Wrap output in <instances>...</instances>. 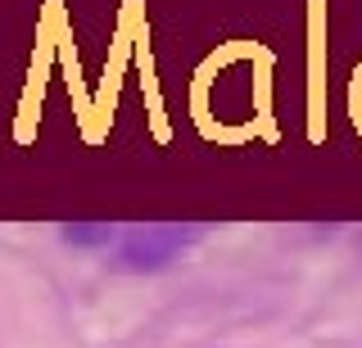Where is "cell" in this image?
<instances>
[{
	"label": "cell",
	"instance_id": "cell-1",
	"mask_svg": "<svg viewBox=\"0 0 362 348\" xmlns=\"http://www.w3.org/2000/svg\"><path fill=\"white\" fill-rule=\"evenodd\" d=\"M195 244H204V227H195V222H145V227L118 235L113 263L132 276H154L168 272L177 258H186Z\"/></svg>",
	"mask_w": 362,
	"mask_h": 348
},
{
	"label": "cell",
	"instance_id": "cell-2",
	"mask_svg": "<svg viewBox=\"0 0 362 348\" xmlns=\"http://www.w3.org/2000/svg\"><path fill=\"white\" fill-rule=\"evenodd\" d=\"M118 235H122L118 222H90V217L64 222V227H59V240L68 244V249H113Z\"/></svg>",
	"mask_w": 362,
	"mask_h": 348
}]
</instances>
